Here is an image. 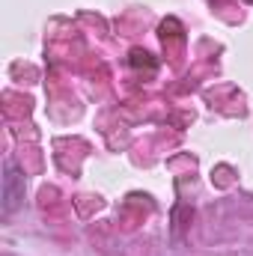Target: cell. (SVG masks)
Masks as SVG:
<instances>
[{"label": "cell", "mask_w": 253, "mask_h": 256, "mask_svg": "<svg viewBox=\"0 0 253 256\" xmlns=\"http://www.w3.org/2000/svg\"><path fill=\"white\" fill-rule=\"evenodd\" d=\"M24 202V173L15 161H6L3 170V214H12Z\"/></svg>", "instance_id": "obj_1"}]
</instances>
